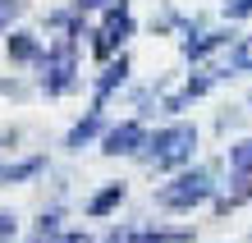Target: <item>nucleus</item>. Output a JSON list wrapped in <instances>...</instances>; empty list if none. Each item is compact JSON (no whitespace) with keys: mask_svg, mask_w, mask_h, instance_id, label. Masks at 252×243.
Here are the masks:
<instances>
[{"mask_svg":"<svg viewBox=\"0 0 252 243\" xmlns=\"http://www.w3.org/2000/svg\"><path fill=\"white\" fill-rule=\"evenodd\" d=\"M78 83V65H73V41L64 37L60 46H51L41 55V92L46 97H60Z\"/></svg>","mask_w":252,"mask_h":243,"instance_id":"7ed1b4c3","label":"nucleus"},{"mask_svg":"<svg viewBox=\"0 0 252 243\" xmlns=\"http://www.w3.org/2000/svg\"><path fill=\"white\" fill-rule=\"evenodd\" d=\"M229 65H234V69H252V41H243V46L229 55Z\"/></svg>","mask_w":252,"mask_h":243,"instance_id":"f8f14e48","label":"nucleus"},{"mask_svg":"<svg viewBox=\"0 0 252 243\" xmlns=\"http://www.w3.org/2000/svg\"><path fill=\"white\" fill-rule=\"evenodd\" d=\"M225 14H229V19H248V14H252V0H234V5H225Z\"/></svg>","mask_w":252,"mask_h":243,"instance_id":"4468645a","label":"nucleus"},{"mask_svg":"<svg viewBox=\"0 0 252 243\" xmlns=\"http://www.w3.org/2000/svg\"><path fill=\"white\" fill-rule=\"evenodd\" d=\"M142 142H147L142 124H138V119H124V124L106 129V138H101V151H106V156H138Z\"/></svg>","mask_w":252,"mask_h":243,"instance_id":"20e7f679","label":"nucleus"},{"mask_svg":"<svg viewBox=\"0 0 252 243\" xmlns=\"http://www.w3.org/2000/svg\"><path fill=\"white\" fill-rule=\"evenodd\" d=\"M128 33H133V19L124 14V5H115V9L106 14V28L96 33V55H110L115 46H124Z\"/></svg>","mask_w":252,"mask_h":243,"instance_id":"39448f33","label":"nucleus"},{"mask_svg":"<svg viewBox=\"0 0 252 243\" xmlns=\"http://www.w3.org/2000/svg\"><path fill=\"white\" fill-rule=\"evenodd\" d=\"M192 147H197V129L192 124H170V129H160L156 138H147L138 156L147 165H156V170H174V165L192 161Z\"/></svg>","mask_w":252,"mask_h":243,"instance_id":"f257e3e1","label":"nucleus"},{"mask_svg":"<svg viewBox=\"0 0 252 243\" xmlns=\"http://www.w3.org/2000/svg\"><path fill=\"white\" fill-rule=\"evenodd\" d=\"M14 14H19V0H0V28H5Z\"/></svg>","mask_w":252,"mask_h":243,"instance_id":"2eb2a0df","label":"nucleus"},{"mask_svg":"<svg viewBox=\"0 0 252 243\" xmlns=\"http://www.w3.org/2000/svg\"><path fill=\"white\" fill-rule=\"evenodd\" d=\"M46 51H41V41L32 33H9V60H19V65H28V60H41Z\"/></svg>","mask_w":252,"mask_h":243,"instance_id":"0eeeda50","label":"nucleus"},{"mask_svg":"<svg viewBox=\"0 0 252 243\" xmlns=\"http://www.w3.org/2000/svg\"><path fill=\"white\" fill-rule=\"evenodd\" d=\"M225 41H234V33H202L197 41L188 37V41H184V55H188V60H202V55H211L216 46H225Z\"/></svg>","mask_w":252,"mask_h":243,"instance_id":"6e6552de","label":"nucleus"},{"mask_svg":"<svg viewBox=\"0 0 252 243\" xmlns=\"http://www.w3.org/2000/svg\"><path fill=\"white\" fill-rule=\"evenodd\" d=\"M211 193H216V184H211V174H206V170H184L174 184H165V188L156 193V202L170 207V211H192L197 202H206Z\"/></svg>","mask_w":252,"mask_h":243,"instance_id":"f03ea898","label":"nucleus"},{"mask_svg":"<svg viewBox=\"0 0 252 243\" xmlns=\"http://www.w3.org/2000/svg\"><path fill=\"white\" fill-rule=\"evenodd\" d=\"M120 202H124V184H106L92 202H87V216H110Z\"/></svg>","mask_w":252,"mask_h":243,"instance_id":"1a4fd4ad","label":"nucleus"},{"mask_svg":"<svg viewBox=\"0 0 252 243\" xmlns=\"http://www.w3.org/2000/svg\"><path fill=\"white\" fill-rule=\"evenodd\" d=\"M96 133H101V105H92V110H87V119H83V124H73V133H69V151H83L87 142H92L96 138Z\"/></svg>","mask_w":252,"mask_h":243,"instance_id":"423d86ee","label":"nucleus"},{"mask_svg":"<svg viewBox=\"0 0 252 243\" xmlns=\"http://www.w3.org/2000/svg\"><path fill=\"white\" fill-rule=\"evenodd\" d=\"M229 170L234 174H252V138H243V142L229 147Z\"/></svg>","mask_w":252,"mask_h":243,"instance_id":"9b49d317","label":"nucleus"},{"mask_svg":"<svg viewBox=\"0 0 252 243\" xmlns=\"http://www.w3.org/2000/svg\"><path fill=\"white\" fill-rule=\"evenodd\" d=\"M124 78H128V60L120 55V60H115V65H110V69L96 78V97H110V92H115V87H120Z\"/></svg>","mask_w":252,"mask_h":243,"instance_id":"9d476101","label":"nucleus"},{"mask_svg":"<svg viewBox=\"0 0 252 243\" xmlns=\"http://www.w3.org/2000/svg\"><path fill=\"white\" fill-rule=\"evenodd\" d=\"M14 230H19V220H14L9 211H0V243H9V239H14Z\"/></svg>","mask_w":252,"mask_h":243,"instance_id":"ddd939ff","label":"nucleus"}]
</instances>
